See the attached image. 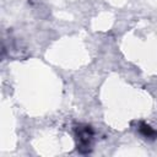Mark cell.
<instances>
[{"label": "cell", "instance_id": "obj_1", "mask_svg": "<svg viewBox=\"0 0 157 157\" xmlns=\"http://www.w3.org/2000/svg\"><path fill=\"white\" fill-rule=\"evenodd\" d=\"M76 140H77V150L81 153H87L91 151L92 141H93V130L88 125H80L76 129Z\"/></svg>", "mask_w": 157, "mask_h": 157}, {"label": "cell", "instance_id": "obj_2", "mask_svg": "<svg viewBox=\"0 0 157 157\" xmlns=\"http://www.w3.org/2000/svg\"><path fill=\"white\" fill-rule=\"evenodd\" d=\"M139 131H140L141 135H144L145 137H148V139H156V137H157V131H155V130H153L150 125H147L146 123H141V124H140Z\"/></svg>", "mask_w": 157, "mask_h": 157}]
</instances>
